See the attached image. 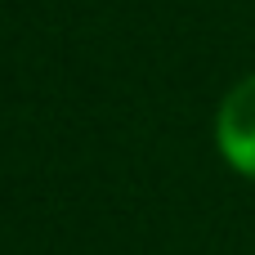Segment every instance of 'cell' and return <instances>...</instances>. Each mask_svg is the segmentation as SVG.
<instances>
[{
    "mask_svg": "<svg viewBox=\"0 0 255 255\" xmlns=\"http://www.w3.org/2000/svg\"><path fill=\"white\" fill-rule=\"evenodd\" d=\"M220 148L238 170L255 175V76L242 81L220 108Z\"/></svg>",
    "mask_w": 255,
    "mask_h": 255,
    "instance_id": "1",
    "label": "cell"
}]
</instances>
